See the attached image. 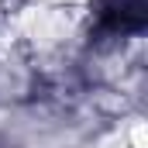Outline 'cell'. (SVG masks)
<instances>
[{
  "label": "cell",
  "instance_id": "cell-1",
  "mask_svg": "<svg viewBox=\"0 0 148 148\" xmlns=\"http://www.w3.org/2000/svg\"><path fill=\"white\" fill-rule=\"evenodd\" d=\"M97 28L107 35H131L145 28V0H100Z\"/></svg>",
  "mask_w": 148,
  "mask_h": 148
}]
</instances>
